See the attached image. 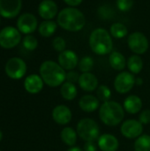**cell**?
I'll return each mask as SVG.
<instances>
[{
    "label": "cell",
    "instance_id": "f35d334b",
    "mask_svg": "<svg viewBox=\"0 0 150 151\" xmlns=\"http://www.w3.org/2000/svg\"><path fill=\"white\" fill-rule=\"evenodd\" d=\"M2 138H3V134H2V132L0 131V141L2 140Z\"/></svg>",
    "mask_w": 150,
    "mask_h": 151
},
{
    "label": "cell",
    "instance_id": "2e32d148",
    "mask_svg": "<svg viewBox=\"0 0 150 151\" xmlns=\"http://www.w3.org/2000/svg\"><path fill=\"white\" fill-rule=\"evenodd\" d=\"M97 144L102 151H117L119 147V142L117 137L111 134L100 135L97 140Z\"/></svg>",
    "mask_w": 150,
    "mask_h": 151
},
{
    "label": "cell",
    "instance_id": "9c48e42d",
    "mask_svg": "<svg viewBox=\"0 0 150 151\" xmlns=\"http://www.w3.org/2000/svg\"><path fill=\"white\" fill-rule=\"evenodd\" d=\"M134 75L130 72H121L114 81V88L119 94H126L133 89L135 85Z\"/></svg>",
    "mask_w": 150,
    "mask_h": 151
},
{
    "label": "cell",
    "instance_id": "74e56055",
    "mask_svg": "<svg viewBox=\"0 0 150 151\" xmlns=\"http://www.w3.org/2000/svg\"><path fill=\"white\" fill-rule=\"evenodd\" d=\"M142 83H143V80L141 79V78H137L136 80H135V84H137V85H142Z\"/></svg>",
    "mask_w": 150,
    "mask_h": 151
},
{
    "label": "cell",
    "instance_id": "3957f363",
    "mask_svg": "<svg viewBox=\"0 0 150 151\" xmlns=\"http://www.w3.org/2000/svg\"><path fill=\"white\" fill-rule=\"evenodd\" d=\"M89 46L96 55L104 56L111 54L113 49L111 35L104 28L95 29L89 36Z\"/></svg>",
    "mask_w": 150,
    "mask_h": 151
},
{
    "label": "cell",
    "instance_id": "4316f807",
    "mask_svg": "<svg viewBox=\"0 0 150 151\" xmlns=\"http://www.w3.org/2000/svg\"><path fill=\"white\" fill-rule=\"evenodd\" d=\"M135 151H150V135L141 134L135 140L134 142Z\"/></svg>",
    "mask_w": 150,
    "mask_h": 151
},
{
    "label": "cell",
    "instance_id": "603a6c76",
    "mask_svg": "<svg viewBox=\"0 0 150 151\" xmlns=\"http://www.w3.org/2000/svg\"><path fill=\"white\" fill-rule=\"evenodd\" d=\"M60 94L64 99L67 101H72L77 96L78 90H77L75 84L69 82V81H65L61 86Z\"/></svg>",
    "mask_w": 150,
    "mask_h": 151
},
{
    "label": "cell",
    "instance_id": "8d00e7d4",
    "mask_svg": "<svg viewBox=\"0 0 150 151\" xmlns=\"http://www.w3.org/2000/svg\"><path fill=\"white\" fill-rule=\"evenodd\" d=\"M67 151H84L83 150H81L80 148H79V147H71L70 149H68Z\"/></svg>",
    "mask_w": 150,
    "mask_h": 151
},
{
    "label": "cell",
    "instance_id": "d6986e66",
    "mask_svg": "<svg viewBox=\"0 0 150 151\" xmlns=\"http://www.w3.org/2000/svg\"><path fill=\"white\" fill-rule=\"evenodd\" d=\"M79 106L85 112L95 111L100 107V100L93 95H85L79 101Z\"/></svg>",
    "mask_w": 150,
    "mask_h": 151
},
{
    "label": "cell",
    "instance_id": "277c9868",
    "mask_svg": "<svg viewBox=\"0 0 150 151\" xmlns=\"http://www.w3.org/2000/svg\"><path fill=\"white\" fill-rule=\"evenodd\" d=\"M125 117L124 108L120 104L115 101L103 103L99 109V118L101 121L109 127L118 126L122 122Z\"/></svg>",
    "mask_w": 150,
    "mask_h": 151
},
{
    "label": "cell",
    "instance_id": "9a60e30c",
    "mask_svg": "<svg viewBox=\"0 0 150 151\" xmlns=\"http://www.w3.org/2000/svg\"><path fill=\"white\" fill-rule=\"evenodd\" d=\"M58 7L52 0H42L38 6L39 15L45 20H50L57 14Z\"/></svg>",
    "mask_w": 150,
    "mask_h": 151
},
{
    "label": "cell",
    "instance_id": "ba28073f",
    "mask_svg": "<svg viewBox=\"0 0 150 151\" xmlns=\"http://www.w3.org/2000/svg\"><path fill=\"white\" fill-rule=\"evenodd\" d=\"M5 73L13 80L21 79L27 73V65L19 58H11L5 65Z\"/></svg>",
    "mask_w": 150,
    "mask_h": 151
},
{
    "label": "cell",
    "instance_id": "7402d4cb",
    "mask_svg": "<svg viewBox=\"0 0 150 151\" xmlns=\"http://www.w3.org/2000/svg\"><path fill=\"white\" fill-rule=\"evenodd\" d=\"M60 137L62 142L66 144L67 146L73 147L77 142L78 134L77 131H75L72 127H65L60 134Z\"/></svg>",
    "mask_w": 150,
    "mask_h": 151
},
{
    "label": "cell",
    "instance_id": "8fae6325",
    "mask_svg": "<svg viewBox=\"0 0 150 151\" xmlns=\"http://www.w3.org/2000/svg\"><path fill=\"white\" fill-rule=\"evenodd\" d=\"M120 132L127 139H137L142 134L143 125L139 120L128 119L122 124Z\"/></svg>",
    "mask_w": 150,
    "mask_h": 151
},
{
    "label": "cell",
    "instance_id": "484cf974",
    "mask_svg": "<svg viewBox=\"0 0 150 151\" xmlns=\"http://www.w3.org/2000/svg\"><path fill=\"white\" fill-rule=\"evenodd\" d=\"M128 34V29L126 25L120 22H116L111 27V35L114 38L121 39L126 36Z\"/></svg>",
    "mask_w": 150,
    "mask_h": 151
},
{
    "label": "cell",
    "instance_id": "836d02e7",
    "mask_svg": "<svg viewBox=\"0 0 150 151\" xmlns=\"http://www.w3.org/2000/svg\"><path fill=\"white\" fill-rule=\"evenodd\" d=\"M80 74L75 72V71H69L66 73V81L69 82H72L73 84H75L76 82H79V79H80Z\"/></svg>",
    "mask_w": 150,
    "mask_h": 151
},
{
    "label": "cell",
    "instance_id": "52a82bcc",
    "mask_svg": "<svg viewBox=\"0 0 150 151\" xmlns=\"http://www.w3.org/2000/svg\"><path fill=\"white\" fill-rule=\"evenodd\" d=\"M127 44L130 50L136 55L144 54L149 46L148 38L141 32H133L130 34L127 39Z\"/></svg>",
    "mask_w": 150,
    "mask_h": 151
},
{
    "label": "cell",
    "instance_id": "cb8c5ba5",
    "mask_svg": "<svg viewBox=\"0 0 150 151\" xmlns=\"http://www.w3.org/2000/svg\"><path fill=\"white\" fill-rule=\"evenodd\" d=\"M126 65L130 73H132L133 74H138L141 72L143 68V60L140 57V55L134 54L128 58Z\"/></svg>",
    "mask_w": 150,
    "mask_h": 151
},
{
    "label": "cell",
    "instance_id": "44dd1931",
    "mask_svg": "<svg viewBox=\"0 0 150 151\" xmlns=\"http://www.w3.org/2000/svg\"><path fill=\"white\" fill-rule=\"evenodd\" d=\"M109 63L116 71H122L126 66V59L125 56L118 51H112L109 56Z\"/></svg>",
    "mask_w": 150,
    "mask_h": 151
},
{
    "label": "cell",
    "instance_id": "4dcf8cb0",
    "mask_svg": "<svg viewBox=\"0 0 150 151\" xmlns=\"http://www.w3.org/2000/svg\"><path fill=\"white\" fill-rule=\"evenodd\" d=\"M133 0H117V7L121 12H128L133 6Z\"/></svg>",
    "mask_w": 150,
    "mask_h": 151
},
{
    "label": "cell",
    "instance_id": "5b68a950",
    "mask_svg": "<svg viewBox=\"0 0 150 151\" xmlns=\"http://www.w3.org/2000/svg\"><path fill=\"white\" fill-rule=\"evenodd\" d=\"M79 137L85 142H94L100 137V127L96 121L85 118L80 119L76 127Z\"/></svg>",
    "mask_w": 150,
    "mask_h": 151
},
{
    "label": "cell",
    "instance_id": "6da1fadb",
    "mask_svg": "<svg viewBox=\"0 0 150 151\" xmlns=\"http://www.w3.org/2000/svg\"><path fill=\"white\" fill-rule=\"evenodd\" d=\"M57 24L65 30L78 32L86 25V18L81 11L75 7H66L57 14Z\"/></svg>",
    "mask_w": 150,
    "mask_h": 151
},
{
    "label": "cell",
    "instance_id": "d590c367",
    "mask_svg": "<svg viewBox=\"0 0 150 151\" xmlns=\"http://www.w3.org/2000/svg\"><path fill=\"white\" fill-rule=\"evenodd\" d=\"M82 1L83 0H64V2L71 7H75L80 5L82 3Z\"/></svg>",
    "mask_w": 150,
    "mask_h": 151
},
{
    "label": "cell",
    "instance_id": "1f68e13d",
    "mask_svg": "<svg viewBox=\"0 0 150 151\" xmlns=\"http://www.w3.org/2000/svg\"><path fill=\"white\" fill-rule=\"evenodd\" d=\"M52 46H53L55 50H57L58 52H62V51L65 50L66 42H65L64 38H62L60 36H57L52 41Z\"/></svg>",
    "mask_w": 150,
    "mask_h": 151
},
{
    "label": "cell",
    "instance_id": "8992f818",
    "mask_svg": "<svg viewBox=\"0 0 150 151\" xmlns=\"http://www.w3.org/2000/svg\"><path fill=\"white\" fill-rule=\"evenodd\" d=\"M21 40L20 32L18 28L6 27L0 31V46L4 49L16 47Z\"/></svg>",
    "mask_w": 150,
    "mask_h": 151
},
{
    "label": "cell",
    "instance_id": "f546056e",
    "mask_svg": "<svg viewBox=\"0 0 150 151\" xmlns=\"http://www.w3.org/2000/svg\"><path fill=\"white\" fill-rule=\"evenodd\" d=\"M22 43H23L24 48L27 49V50H34L38 46L37 39L32 35H27L23 38Z\"/></svg>",
    "mask_w": 150,
    "mask_h": 151
},
{
    "label": "cell",
    "instance_id": "7a4b0ae2",
    "mask_svg": "<svg viewBox=\"0 0 150 151\" xmlns=\"http://www.w3.org/2000/svg\"><path fill=\"white\" fill-rule=\"evenodd\" d=\"M40 76L43 82L51 88L62 85L66 80L65 70L57 62L44 61L40 66Z\"/></svg>",
    "mask_w": 150,
    "mask_h": 151
},
{
    "label": "cell",
    "instance_id": "5bb4252c",
    "mask_svg": "<svg viewBox=\"0 0 150 151\" xmlns=\"http://www.w3.org/2000/svg\"><path fill=\"white\" fill-rule=\"evenodd\" d=\"M72 111L66 105H57L52 111V119L58 125L65 126L69 124L72 120Z\"/></svg>",
    "mask_w": 150,
    "mask_h": 151
},
{
    "label": "cell",
    "instance_id": "ac0fdd59",
    "mask_svg": "<svg viewBox=\"0 0 150 151\" xmlns=\"http://www.w3.org/2000/svg\"><path fill=\"white\" fill-rule=\"evenodd\" d=\"M24 87L28 93L37 94L43 88V81L42 77L37 74H30L26 78Z\"/></svg>",
    "mask_w": 150,
    "mask_h": 151
},
{
    "label": "cell",
    "instance_id": "d4e9b609",
    "mask_svg": "<svg viewBox=\"0 0 150 151\" xmlns=\"http://www.w3.org/2000/svg\"><path fill=\"white\" fill-rule=\"evenodd\" d=\"M57 27V25L55 21L53 20H44L42 21L39 27V33L43 37H50L52 35H54V33L56 32Z\"/></svg>",
    "mask_w": 150,
    "mask_h": 151
},
{
    "label": "cell",
    "instance_id": "e0dca14e",
    "mask_svg": "<svg viewBox=\"0 0 150 151\" xmlns=\"http://www.w3.org/2000/svg\"><path fill=\"white\" fill-rule=\"evenodd\" d=\"M80 88L86 92H92L95 90L98 86V79L91 73H83L80 74L79 79Z\"/></svg>",
    "mask_w": 150,
    "mask_h": 151
},
{
    "label": "cell",
    "instance_id": "ffe728a7",
    "mask_svg": "<svg viewBox=\"0 0 150 151\" xmlns=\"http://www.w3.org/2000/svg\"><path fill=\"white\" fill-rule=\"evenodd\" d=\"M123 108L129 114H136L142 109V101L138 96H128L124 101Z\"/></svg>",
    "mask_w": 150,
    "mask_h": 151
},
{
    "label": "cell",
    "instance_id": "d6a6232c",
    "mask_svg": "<svg viewBox=\"0 0 150 151\" xmlns=\"http://www.w3.org/2000/svg\"><path fill=\"white\" fill-rule=\"evenodd\" d=\"M139 121L142 125L150 124V110H144L139 116Z\"/></svg>",
    "mask_w": 150,
    "mask_h": 151
},
{
    "label": "cell",
    "instance_id": "7c38bea8",
    "mask_svg": "<svg viewBox=\"0 0 150 151\" xmlns=\"http://www.w3.org/2000/svg\"><path fill=\"white\" fill-rule=\"evenodd\" d=\"M22 6L21 0H0V15L4 18L16 17Z\"/></svg>",
    "mask_w": 150,
    "mask_h": 151
},
{
    "label": "cell",
    "instance_id": "83f0119b",
    "mask_svg": "<svg viewBox=\"0 0 150 151\" xmlns=\"http://www.w3.org/2000/svg\"><path fill=\"white\" fill-rule=\"evenodd\" d=\"M78 66H79V70L82 73H90L94 67V59L89 56L83 57L79 61Z\"/></svg>",
    "mask_w": 150,
    "mask_h": 151
},
{
    "label": "cell",
    "instance_id": "30bf717a",
    "mask_svg": "<svg viewBox=\"0 0 150 151\" xmlns=\"http://www.w3.org/2000/svg\"><path fill=\"white\" fill-rule=\"evenodd\" d=\"M38 21L36 17L29 12L21 14L17 20V27L19 31L25 35H30L37 28Z\"/></svg>",
    "mask_w": 150,
    "mask_h": 151
},
{
    "label": "cell",
    "instance_id": "e575fe53",
    "mask_svg": "<svg viewBox=\"0 0 150 151\" xmlns=\"http://www.w3.org/2000/svg\"><path fill=\"white\" fill-rule=\"evenodd\" d=\"M84 151H96V146L94 144V142H86L83 147Z\"/></svg>",
    "mask_w": 150,
    "mask_h": 151
},
{
    "label": "cell",
    "instance_id": "4fadbf2b",
    "mask_svg": "<svg viewBox=\"0 0 150 151\" xmlns=\"http://www.w3.org/2000/svg\"><path fill=\"white\" fill-rule=\"evenodd\" d=\"M58 64L68 71L73 70L79 65V58L77 54L71 50H65L58 55Z\"/></svg>",
    "mask_w": 150,
    "mask_h": 151
},
{
    "label": "cell",
    "instance_id": "f1b7e54d",
    "mask_svg": "<svg viewBox=\"0 0 150 151\" xmlns=\"http://www.w3.org/2000/svg\"><path fill=\"white\" fill-rule=\"evenodd\" d=\"M96 95H97V98L101 102L105 103V102L110 101V99L111 97V90L106 85H100L97 88Z\"/></svg>",
    "mask_w": 150,
    "mask_h": 151
}]
</instances>
